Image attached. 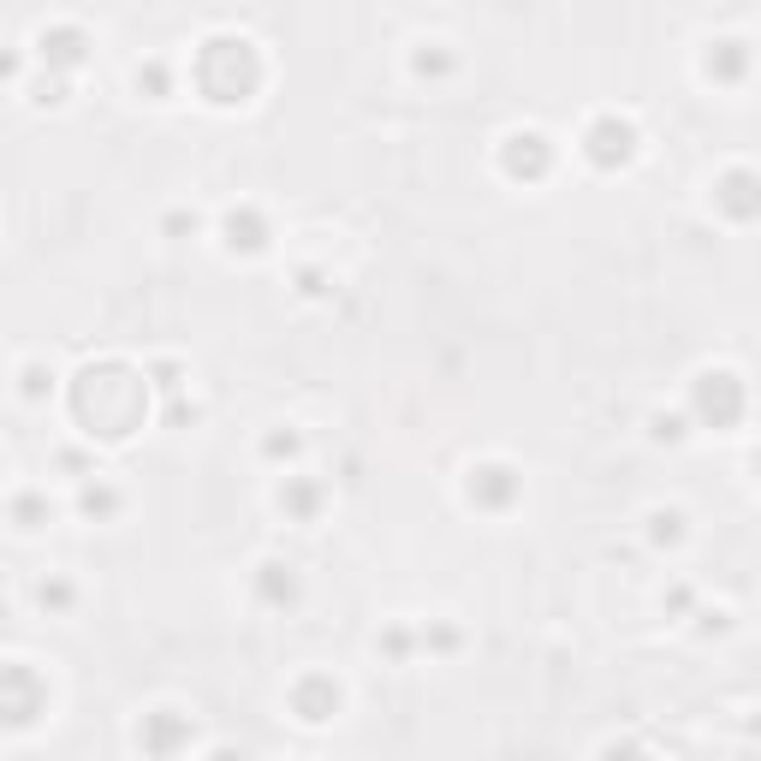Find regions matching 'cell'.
<instances>
[{
  "label": "cell",
  "mask_w": 761,
  "mask_h": 761,
  "mask_svg": "<svg viewBox=\"0 0 761 761\" xmlns=\"http://www.w3.org/2000/svg\"><path fill=\"white\" fill-rule=\"evenodd\" d=\"M298 291H303V298H322V291H327V269L303 262V269H298Z\"/></svg>",
  "instance_id": "cell-31"
},
{
  "label": "cell",
  "mask_w": 761,
  "mask_h": 761,
  "mask_svg": "<svg viewBox=\"0 0 761 761\" xmlns=\"http://www.w3.org/2000/svg\"><path fill=\"white\" fill-rule=\"evenodd\" d=\"M696 631H702V637H726L732 631L726 607H696Z\"/></svg>",
  "instance_id": "cell-29"
},
{
  "label": "cell",
  "mask_w": 761,
  "mask_h": 761,
  "mask_svg": "<svg viewBox=\"0 0 761 761\" xmlns=\"http://www.w3.org/2000/svg\"><path fill=\"white\" fill-rule=\"evenodd\" d=\"M0 714H7L12 732L36 726V720L48 714V678L42 672L24 666V661H12L7 672H0Z\"/></svg>",
  "instance_id": "cell-6"
},
{
  "label": "cell",
  "mask_w": 761,
  "mask_h": 761,
  "mask_svg": "<svg viewBox=\"0 0 761 761\" xmlns=\"http://www.w3.org/2000/svg\"><path fill=\"white\" fill-rule=\"evenodd\" d=\"M36 607H42V613H72V607H78V583L72 577H42L36 583Z\"/></svg>",
  "instance_id": "cell-19"
},
{
  "label": "cell",
  "mask_w": 761,
  "mask_h": 761,
  "mask_svg": "<svg viewBox=\"0 0 761 761\" xmlns=\"http://www.w3.org/2000/svg\"><path fill=\"white\" fill-rule=\"evenodd\" d=\"M750 42H744V36H714V42H708V54H702V72L714 84H744L750 78Z\"/></svg>",
  "instance_id": "cell-14"
},
{
  "label": "cell",
  "mask_w": 761,
  "mask_h": 761,
  "mask_svg": "<svg viewBox=\"0 0 761 761\" xmlns=\"http://www.w3.org/2000/svg\"><path fill=\"white\" fill-rule=\"evenodd\" d=\"M416 643H423V637H411L404 625H387V631H380V654H387V661H411Z\"/></svg>",
  "instance_id": "cell-26"
},
{
  "label": "cell",
  "mask_w": 761,
  "mask_h": 761,
  "mask_svg": "<svg viewBox=\"0 0 761 761\" xmlns=\"http://www.w3.org/2000/svg\"><path fill=\"white\" fill-rule=\"evenodd\" d=\"M411 72H416V78H428V84H440V78H452V72H459V54H452L447 42H416Z\"/></svg>",
  "instance_id": "cell-17"
},
{
  "label": "cell",
  "mask_w": 761,
  "mask_h": 761,
  "mask_svg": "<svg viewBox=\"0 0 761 761\" xmlns=\"http://www.w3.org/2000/svg\"><path fill=\"white\" fill-rule=\"evenodd\" d=\"M464 500H471L476 512L500 517L524 500V476H517V464H506V459H482V464L464 471Z\"/></svg>",
  "instance_id": "cell-5"
},
{
  "label": "cell",
  "mask_w": 761,
  "mask_h": 761,
  "mask_svg": "<svg viewBox=\"0 0 761 761\" xmlns=\"http://www.w3.org/2000/svg\"><path fill=\"white\" fill-rule=\"evenodd\" d=\"M137 90L149 101H167L173 96V66L167 60H144V66H137Z\"/></svg>",
  "instance_id": "cell-22"
},
{
  "label": "cell",
  "mask_w": 761,
  "mask_h": 761,
  "mask_svg": "<svg viewBox=\"0 0 761 761\" xmlns=\"http://www.w3.org/2000/svg\"><path fill=\"white\" fill-rule=\"evenodd\" d=\"M649 541H654V548H678V541H684V512H678V506H654V512H649Z\"/></svg>",
  "instance_id": "cell-21"
},
{
  "label": "cell",
  "mask_w": 761,
  "mask_h": 761,
  "mask_svg": "<svg viewBox=\"0 0 761 761\" xmlns=\"http://www.w3.org/2000/svg\"><path fill=\"white\" fill-rule=\"evenodd\" d=\"M690 428H696V423H690V411H654V416H649V435L661 440V447H678V440L690 435Z\"/></svg>",
  "instance_id": "cell-23"
},
{
  "label": "cell",
  "mask_w": 761,
  "mask_h": 761,
  "mask_svg": "<svg viewBox=\"0 0 761 761\" xmlns=\"http://www.w3.org/2000/svg\"><path fill=\"white\" fill-rule=\"evenodd\" d=\"M500 173H506V179H517V185H541L553 173V144L541 132H506Z\"/></svg>",
  "instance_id": "cell-8"
},
{
  "label": "cell",
  "mask_w": 761,
  "mask_h": 761,
  "mask_svg": "<svg viewBox=\"0 0 761 761\" xmlns=\"http://www.w3.org/2000/svg\"><path fill=\"white\" fill-rule=\"evenodd\" d=\"M286 702L303 726H327V720L339 714V702H346V690H339L334 672H303V678L286 690Z\"/></svg>",
  "instance_id": "cell-10"
},
{
  "label": "cell",
  "mask_w": 761,
  "mask_h": 761,
  "mask_svg": "<svg viewBox=\"0 0 761 761\" xmlns=\"http://www.w3.org/2000/svg\"><path fill=\"white\" fill-rule=\"evenodd\" d=\"M144 375H149V387H155V392H167V399H185V370H179L173 358H155Z\"/></svg>",
  "instance_id": "cell-24"
},
{
  "label": "cell",
  "mask_w": 761,
  "mask_h": 761,
  "mask_svg": "<svg viewBox=\"0 0 761 761\" xmlns=\"http://www.w3.org/2000/svg\"><path fill=\"white\" fill-rule=\"evenodd\" d=\"M120 506H125V494L113 488L108 476H84V488H78V512L90 517V524H108V517H120Z\"/></svg>",
  "instance_id": "cell-16"
},
{
  "label": "cell",
  "mask_w": 761,
  "mask_h": 761,
  "mask_svg": "<svg viewBox=\"0 0 761 761\" xmlns=\"http://www.w3.org/2000/svg\"><path fill=\"white\" fill-rule=\"evenodd\" d=\"M708 197H714V214H726L732 226L761 221V173L756 167H726Z\"/></svg>",
  "instance_id": "cell-9"
},
{
  "label": "cell",
  "mask_w": 761,
  "mask_h": 761,
  "mask_svg": "<svg viewBox=\"0 0 761 761\" xmlns=\"http://www.w3.org/2000/svg\"><path fill=\"white\" fill-rule=\"evenodd\" d=\"M209 761H250V756H245V750H233V744H214Z\"/></svg>",
  "instance_id": "cell-36"
},
{
  "label": "cell",
  "mask_w": 761,
  "mask_h": 761,
  "mask_svg": "<svg viewBox=\"0 0 761 761\" xmlns=\"http://www.w3.org/2000/svg\"><path fill=\"white\" fill-rule=\"evenodd\" d=\"M274 500H280V512L291 517V524H315V517H322V506H327V482H315V476H286Z\"/></svg>",
  "instance_id": "cell-15"
},
{
  "label": "cell",
  "mask_w": 761,
  "mask_h": 761,
  "mask_svg": "<svg viewBox=\"0 0 761 761\" xmlns=\"http://www.w3.org/2000/svg\"><path fill=\"white\" fill-rule=\"evenodd\" d=\"M459 625H423V649L428 654H452V649H459Z\"/></svg>",
  "instance_id": "cell-27"
},
{
  "label": "cell",
  "mask_w": 761,
  "mask_h": 761,
  "mask_svg": "<svg viewBox=\"0 0 761 761\" xmlns=\"http://www.w3.org/2000/svg\"><path fill=\"white\" fill-rule=\"evenodd\" d=\"M197 209H167V214H161V233H167V238H190V233H197Z\"/></svg>",
  "instance_id": "cell-28"
},
{
  "label": "cell",
  "mask_w": 761,
  "mask_h": 761,
  "mask_svg": "<svg viewBox=\"0 0 761 761\" xmlns=\"http://www.w3.org/2000/svg\"><path fill=\"white\" fill-rule=\"evenodd\" d=\"M18 392H24V399H48V392H54V370H42V363H24V370H18Z\"/></svg>",
  "instance_id": "cell-25"
},
{
  "label": "cell",
  "mask_w": 761,
  "mask_h": 761,
  "mask_svg": "<svg viewBox=\"0 0 761 761\" xmlns=\"http://www.w3.org/2000/svg\"><path fill=\"white\" fill-rule=\"evenodd\" d=\"M167 423H197V404L173 399V404H167Z\"/></svg>",
  "instance_id": "cell-35"
},
{
  "label": "cell",
  "mask_w": 761,
  "mask_h": 761,
  "mask_svg": "<svg viewBox=\"0 0 761 761\" xmlns=\"http://www.w3.org/2000/svg\"><path fill=\"white\" fill-rule=\"evenodd\" d=\"M684 411H690L696 428L726 435V428H738L744 411H750V387H744L732 370H696L690 392H684Z\"/></svg>",
  "instance_id": "cell-3"
},
{
  "label": "cell",
  "mask_w": 761,
  "mask_h": 761,
  "mask_svg": "<svg viewBox=\"0 0 761 761\" xmlns=\"http://www.w3.org/2000/svg\"><path fill=\"white\" fill-rule=\"evenodd\" d=\"M637 149H643V132H637V120H625V113H595V120L583 125V161H589L595 173L631 167Z\"/></svg>",
  "instance_id": "cell-4"
},
{
  "label": "cell",
  "mask_w": 761,
  "mask_h": 761,
  "mask_svg": "<svg viewBox=\"0 0 761 761\" xmlns=\"http://www.w3.org/2000/svg\"><path fill=\"white\" fill-rule=\"evenodd\" d=\"M190 84H197L202 101H214V108H245V101L262 90L257 42H245V36H209V42L197 48Z\"/></svg>",
  "instance_id": "cell-2"
},
{
  "label": "cell",
  "mask_w": 761,
  "mask_h": 761,
  "mask_svg": "<svg viewBox=\"0 0 761 761\" xmlns=\"http://www.w3.org/2000/svg\"><path fill=\"white\" fill-rule=\"evenodd\" d=\"M601 761H649V750H643L637 738H613V744L601 750Z\"/></svg>",
  "instance_id": "cell-30"
},
{
  "label": "cell",
  "mask_w": 761,
  "mask_h": 761,
  "mask_svg": "<svg viewBox=\"0 0 761 761\" xmlns=\"http://www.w3.org/2000/svg\"><path fill=\"white\" fill-rule=\"evenodd\" d=\"M72 416L90 440H132L149 416V375L120 358L84 363L72 375Z\"/></svg>",
  "instance_id": "cell-1"
},
{
  "label": "cell",
  "mask_w": 761,
  "mask_h": 761,
  "mask_svg": "<svg viewBox=\"0 0 761 761\" xmlns=\"http://www.w3.org/2000/svg\"><path fill=\"white\" fill-rule=\"evenodd\" d=\"M54 464H60V471H90V459H84V452H72V447H66V452H60V459H54ZM90 476H96V471H90Z\"/></svg>",
  "instance_id": "cell-34"
},
{
  "label": "cell",
  "mask_w": 761,
  "mask_h": 761,
  "mask_svg": "<svg viewBox=\"0 0 761 761\" xmlns=\"http://www.w3.org/2000/svg\"><path fill=\"white\" fill-rule=\"evenodd\" d=\"M190 738H197V720L179 714V708H149L137 720V750L149 761H179L190 750Z\"/></svg>",
  "instance_id": "cell-7"
},
{
  "label": "cell",
  "mask_w": 761,
  "mask_h": 761,
  "mask_svg": "<svg viewBox=\"0 0 761 761\" xmlns=\"http://www.w3.org/2000/svg\"><path fill=\"white\" fill-rule=\"evenodd\" d=\"M250 589H257V601L269 607V613H291V607L303 601V577H298V565H286V560H262Z\"/></svg>",
  "instance_id": "cell-13"
},
{
  "label": "cell",
  "mask_w": 761,
  "mask_h": 761,
  "mask_svg": "<svg viewBox=\"0 0 761 761\" xmlns=\"http://www.w3.org/2000/svg\"><path fill=\"white\" fill-rule=\"evenodd\" d=\"M36 101H66V78H60V72H48V78L36 84Z\"/></svg>",
  "instance_id": "cell-33"
},
{
  "label": "cell",
  "mask_w": 761,
  "mask_h": 761,
  "mask_svg": "<svg viewBox=\"0 0 761 761\" xmlns=\"http://www.w3.org/2000/svg\"><path fill=\"white\" fill-rule=\"evenodd\" d=\"M36 48H42V60H48V72H60V78H66V72H78L84 60H90V36H84V24H48L42 36H36Z\"/></svg>",
  "instance_id": "cell-12"
},
{
  "label": "cell",
  "mask_w": 761,
  "mask_h": 761,
  "mask_svg": "<svg viewBox=\"0 0 761 761\" xmlns=\"http://www.w3.org/2000/svg\"><path fill=\"white\" fill-rule=\"evenodd\" d=\"M269 238H274V226L257 202H233V209L221 214V245L233 250V257H262Z\"/></svg>",
  "instance_id": "cell-11"
},
{
  "label": "cell",
  "mask_w": 761,
  "mask_h": 761,
  "mask_svg": "<svg viewBox=\"0 0 761 761\" xmlns=\"http://www.w3.org/2000/svg\"><path fill=\"white\" fill-rule=\"evenodd\" d=\"M262 459L269 464H298L303 459V435L298 428H269V435H262Z\"/></svg>",
  "instance_id": "cell-20"
},
{
  "label": "cell",
  "mask_w": 761,
  "mask_h": 761,
  "mask_svg": "<svg viewBox=\"0 0 761 761\" xmlns=\"http://www.w3.org/2000/svg\"><path fill=\"white\" fill-rule=\"evenodd\" d=\"M7 517H12L18 529H42L48 517H54V506H48L42 488H18V494H12V506H7Z\"/></svg>",
  "instance_id": "cell-18"
},
{
  "label": "cell",
  "mask_w": 761,
  "mask_h": 761,
  "mask_svg": "<svg viewBox=\"0 0 761 761\" xmlns=\"http://www.w3.org/2000/svg\"><path fill=\"white\" fill-rule=\"evenodd\" d=\"M750 464H756V476H761V447H756V459H750Z\"/></svg>",
  "instance_id": "cell-37"
},
{
  "label": "cell",
  "mask_w": 761,
  "mask_h": 761,
  "mask_svg": "<svg viewBox=\"0 0 761 761\" xmlns=\"http://www.w3.org/2000/svg\"><path fill=\"white\" fill-rule=\"evenodd\" d=\"M666 613H696V589H690V583H672V589H666Z\"/></svg>",
  "instance_id": "cell-32"
}]
</instances>
